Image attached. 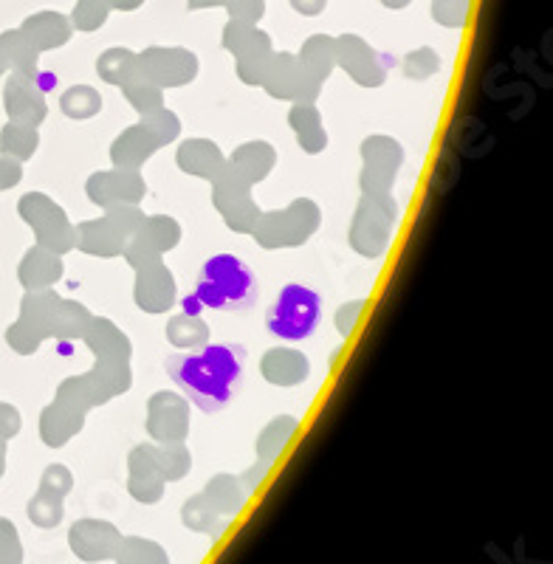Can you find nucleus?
<instances>
[{
    "instance_id": "nucleus-20",
    "label": "nucleus",
    "mask_w": 553,
    "mask_h": 564,
    "mask_svg": "<svg viewBox=\"0 0 553 564\" xmlns=\"http://www.w3.org/2000/svg\"><path fill=\"white\" fill-rule=\"evenodd\" d=\"M336 65L348 70L350 79L361 88H381L387 79V65L379 54L356 37H341L336 43Z\"/></svg>"
},
{
    "instance_id": "nucleus-18",
    "label": "nucleus",
    "mask_w": 553,
    "mask_h": 564,
    "mask_svg": "<svg viewBox=\"0 0 553 564\" xmlns=\"http://www.w3.org/2000/svg\"><path fill=\"white\" fill-rule=\"evenodd\" d=\"M175 276L167 265L150 263L135 269V282H133V300L135 308L144 311V314H167L175 305Z\"/></svg>"
},
{
    "instance_id": "nucleus-8",
    "label": "nucleus",
    "mask_w": 553,
    "mask_h": 564,
    "mask_svg": "<svg viewBox=\"0 0 553 564\" xmlns=\"http://www.w3.org/2000/svg\"><path fill=\"white\" fill-rule=\"evenodd\" d=\"M213 204L224 224L238 235H251L260 218V206L251 198V184L229 167V161L218 178H213Z\"/></svg>"
},
{
    "instance_id": "nucleus-40",
    "label": "nucleus",
    "mask_w": 553,
    "mask_h": 564,
    "mask_svg": "<svg viewBox=\"0 0 553 564\" xmlns=\"http://www.w3.org/2000/svg\"><path fill=\"white\" fill-rule=\"evenodd\" d=\"M59 108H63V113L68 119H90V116H97L102 110V97L90 85H74V88H68L63 94Z\"/></svg>"
},
{
    "instance_id": "nucleus-37",
    "label": "nucleus",
    "mask_w": 553,
    "mask_h": 564,
    "mask_svg": "<svg viewBox=\"0 0 553 564\" xmlns=\"http://www.w3.org/2000/svg\"><path fill=\"white\" fill-rule=\"evenodd\" d=\"M117 564H170L167 547L144 536H122L117 547Z\"/></svg>"
},
{
    "instance_id": "nucleus-6",
    "label": "nucleus",
    "mask_w": 553,
    "mask_h": 564,
    "mask_svg": "<svg viewBox=\"0 0 553 564\" xmlns=\"http://www.w3.org/2000/svg\"><path fill=\"white\" fill-rule=\"evenodd\" d=\"M322 300L316 291H311L308 285H300V282H291L280 291L276 302L265 314V325L274 336L285 341H303L314 334L316 322H319Z\"/></svg>"
},
{
    "instance_id": "nucleus-12",
    "label": "nucleus",
    "mask_w": 553,
    "mask_h": 564,
    "mask_svg": "<svg viewBox=\"0 0 553 564\" xmlns=\"http://www.w3.org/2000/svg\"><path fill=\"white\" fill-rule=\"evenodd\" d=\"M148 435L155 443H184L189 435L187 398L173 390H159L148 401Z\"/></svg>"
},
{
    "instance_id": "nucleus-48",
    "label": "nucleus",
    "mask_w": 553,
    "mask_h": 564,
    "mask_svg": "<svg viewBox=\"0 0 553 564\" xmlns=\"http://www.w3.org/2000/svg\"><path fill=\"white\" fill-rule=\"evenodd\" d=\"M365 305L367 300H354V302H345V305L336 311V330H339L341 336L354 334V327L359 325L361 314H365Z\"/></svg>"
},
{
    "instance_id": "nucleus-30",
    "label": "nucleus",
    "mask_w": 553,
    "mask_h": 564,
    "mask_svg": "<svg viewBox=\"0 0 553 564\" xmlns=\"http://www.w3.org/2000/svg\"><path fill=\"white\" fill-rule=\"evenodd\" d=\"M206 497V500L213 502L215 511L220 513V517H226V520H235L240 511H243L246 506V488L243 482H240V477L235 475H215L209 477V482L204 486V491H200Z\"/></svg>"
},
{
    "instance_id": "nucleus-16",
    "label": "nucleus",
    "mask_w": 553,
    "mask_h": 564,
    "mask_svg": "<svg viewBox=\"0 0 553 564\" xmlns=\"http://www.w3.org/2000/svg\"><path fill=\"white\" fill-rule=\"evenodd\" d=\"M119 542H122V531L113 522L94 520V517L77 520L68 531V547L74 551V556L88 564L110 562L117 556Z\"/></svg>"
},
{
    "instance_id": "nucleus-25",
    "label": "nucleus",
    "mask_w": 553,
    "mask_h": 564,
    "mask_svg": "<svg viewBox=\"0 0 553 564\" xmlns=\"http://www.w3.org/2000/svg\"><path fill=\"white\" fill-rule=\"evenodd\" d=\"M159 150L161 144L153 139V133L139 122L113 139V144H110V161H113L117 170H142L144 161L153 159Z\"/></svg>"
},
{
    "instance_id": "nucleus-22",
    "label": "nucleus",
    "mask_w": 553,
    "mask_h": 564,
    "mask_svg": "<svg viewBox=\"0 0 553 564\" xmlns=\"http://www.w3.org/2000/svg\"><path fill=\"white\" fill-rule=\"evenodd\" d=\"M260 372L274 387H300L308 381L311 361L303 350L294 347H271L260 359Z\"/></svg>"
},
{
    "instance_id": "nucleus-5",
    "label": "nucleus",
    "mask_w": 553,
    "mask_h": 564,
    "mask_svg": "<svg viewBox=\"0 0 553 564\" xmlns=\"http://www.w3.org/2000/svg\"><path fill=\"white\" fill-rule=\"evenodd\" d=\"M395 224H399V200L393 198V193H361L348 231L350 249L367 260H376L393 243Z\"/></svg>"
},
{
    "instance_id": "nucleus-23",
    "label": "nucleus",
    "mask_w": 553,
    "mask_h": 564,
    "mask_svg": "<svg viewBox=\"0 0 553 564\" xmlns=\"http://www.w3.org/2000/svg\"><path fill=\"white\" fill-rule=\"evenodd\" d=\"M175 164L184 175H193L200 181L218 178L220 170L226 167L224 150L209 139H187L181 141V148L175 150Z\"/></svg>"
},
{
    "instance_id": "nucleus-7",
    "label": "nucleus",
    "mask_w": 553,
    "mask_h": 564,
    "mask_svg": "<svg viewBox=\"0 0 553 564\" xmlns=\"http://www.w3.org/2000/svg\"><path fill=\"white\" fill-rule=\"evenodd\" d=\"M361 155V173L359 186L361 193H393L395 181H399L401 167H404V148L393 135L376 133L367 135L359 148Z\"/></svg>"
},
{
    "instance_id": "nucleus-1",
    "label": "nucleus",
    "mask_w": 553,
    "mask_h": 564,
    "mask_svg": "<svg viewBox=\"0 0 553 564\" xmlns=\"http://www.w3.org/2000/svg\"><path fill=\"white\" fill-rule=\"evenodd\" d=\"M170 379L200 412H220L232 404L243 376V347L204 345V352H178L167 359Z\"/></svg>"
},
{
    "instance_id": "nucleus-32",
    "label": "nucleus",
    "mask_w": 553,
    "mask_h": 564,
    "mask_svg": "<svg viewBox=\"0 0 553 564\" xmlns=\"http://www.w3.org/2000/svg\"><path fill=\"white\" fill-rule=\"evenodd\" d=\"M181 522H184L189 531L206 533V536L215 539L224 536L226 525H229V520L215 511L213 502L206 500L204 494H195V497H189V500L181 506Z\"/></svg>"
},
{
    "instance_id": "nucleus-15",
    "label": "nucleus",
    "mask_w": 553,
    "mask_h": 564,
    "mask_svg": "<svg viewBox=\"0 0 553 564\" xmlns=\"http://www.w3.org/2000/svg\"><path fill=\"white\" fill-rule=\"evenodd\" d=\"M224 45L238 57L240 83L251 85V88H260V83L265 77V68H269L271 57H274L269 40L260 32H251V29L229 26L226 29Z\"/></svg>"
},
{
    "instance_id": "nucleus-35",
    "label": "nucleus",
    "mask_w": 553,
    "mask_h": 564,
    "mask_svg": "<svg viewBox=\"0 0 553 564\" xmlns=\"http://www.w3.org/2000/svg\"><path fill=\"white\" fill-rule=\"evenodd\" d=\"M167 341L178 350H198L209 345V325L195 314H178L167 322Z\"/></svg>"
},
{
    "instance_id": "nucleus-21",
    "label": "nucleus",
    "mask_w": 553,
    "mask_h": 564,
    "mask_svg": "<svg viewBox=\"0 0 553 564\" xmlns=\"http://www.w3.org/2000/svg\"><path fill=\"white\" fill-rule=\"evenodd\" d=\"M128 240V235H124L108 215L94 220H83V224L74 226V249L85 251V254L90 257H102V260L122 257Z\"/></svg>"
},
{
    "instance_id": "nucleus-13",
    "label": "nucleus",
    "mask_w": 553,
    "mask_h": 564,
    "mask_svg": "<svg viewBox=\"0 0 553 564\" xmlns=\"http://www.w3.org/2000/svg\"><path fill=\"white\" fill-rule=\"evenodd\" d=\"M139 70L161 90L184 88L198 77V59L184 48H148L142 57H135Z\"/></svg>"
},
{
    "instance_id": "nucleus-24",
    "label": "nucleus",
    "mask_w": 553,
    "mask_h": 564,
    "mask_svg": "<svg viewBox=\"0 0 553 564\" xmlns=\"http://www.w3.org/2000/svg\"><path fill=\"white\" fill-rule=\"evenodd\" d=\"M83 339L97 361H130V356H133V341L128 339V334L117 322L105 319V316L90 319Z\"/></svg>"
},
{
    "instance_id": "nucleus-28",
    "label": "nucleus",
    "mask_w": 553,
    "mask_h": 564,
    "mask_svg": "<svg viewBox=\"0 0 553 564\" xmlns=\"http://www.w3.org/2000/svg\"><path fill=\"white\" fill-rule=\"evenodd\" d=\"M289 124L300 148L308 155H319L328 150V130L322 124V113L314 102H294V108L289 110Z\"/></svg>"
},
{
    "instance_id": "nucleus-39",
    "label": "nucleus",
    "mask_w": 553,
    "mask_h": 564,
    "mask_svg": "<svg viewBox=\"0 0 553 564\" xmlns=\"http://www.w3.org/2000/svg\"><path fill=\"white\" fill-rule=\"evenodd\" d=\"M122 90H124V99L130 102V108H133L139 116L150 113V110L164 105V90H161L155 83H150L139 68H135L133 77L122 85Z\"/></svg>"
},
{
    "instance_id": "nucleus-4",
    "label": "nucleus",
    "mask_w": 553,
    "mask_h": 564,
    "mask_svg": "<svg viewBox=\"0 0 553 564\" xmlns=\"http://www.w3.org/2000/svg\"><path fill=\"white\" fill-rule=\"evenodd\" d=\"M130 387H133L130 361H97L94 370L65 379L57 387V401L88 415L90 410H97V406H105L113 398L124 395Z\"/></svg>"
},
{
    "instance_id": "nucleus-3",
    "label": "nucleus",
    "mask_w": 553,
    "mask_h": 564,
    "mask_svg": "<svg viewBox=\"0 0 553 564\" xmlns=\"http://www.w3.org/2000/svg\"><path fill=\"white\" fill-rule=\"evenodd\" d=\"M322 224V209L316 200L296 198L285 209L260 212L258 224L251 229V238L260 249H296L305 246L316 235Z\"/></svg>"
},
{
    "instance_id": "nucleus-41",
    "label": "nucleus",
    "mask_w": 553,
    "mask_h": 564,
    "mask_svg": "<svg viewBox=\"0 0 553 564\" xmlns=\"http://www.w3.org/2000/svg\"><path fill=\"white\" fill-rule=\"evenodd\" d=\"M135 68H139L135 54H130L128 48H110V52H105L97 63L99 77L108 85H117V88H122V85L133 77Z\"/></svg>"
},
{
    "instance_id": "nucleus-52",
    "label": "nucleus",
    "mask_w": 553,
    "mask_h": 564,
    "mask_svg": "<svg viewBox=\"0 0 553 564\" xmlns=\"http://www.w3.org/2000/svg\"><path fill=\"white\" fill-rule=\"evenodd\" d=\"M200 308H204V305H200V302L195 300V294L189 296V300H184V314H195V316H198Z\"/></svg>"
},
{
    "instance_id": "nucleus-9",
    "label": "nucleus",
    "mask_w": 553,
    "mask_h": 564,
    "mask_svg": "<svg viewBox=\"0 0 553 564\" xmlns=\"http://www.w3.org/2000/svg\"><path fill=\"white\" fill-rule=\"evenodd\" d=\"M20 215L34 226L40 246L57 251L59 257L74 249V224L68 220L65 209L45 198L43 193H32L20 200Z\"/></svg>"
},
{
    "instance_id": "nucleus-19",
    "label": "nucleus",
    "mask_w": 553,
    "mask_h": 564,
    "mask_svg": "<svg viewBox=\"0 0 553 564\" xmlns=\"http://www.w3.org/2000/svg\"><path fill=\"white\" fill-rule=\"evenodd\" d=\"M167 480L161 477L153 457V443H139L128 455V494L142 506H155L164 500Z\"/></svg>"
},
{
    "instance_id": "nucleus-50",
    "label": "nucleus",
    "mask_w": 553,
    "mask_h": 564,
    "mask_svg": "<svg viewBox=\"0 0 553 564\" xmlns=\"http://www.w3.org/2000/svg\"><path fill=\"white\" fill-rule=\"evenodd\" d=\"M269 468H271V463L258 460V463H254V466L249 468V471H246V475H240V482H243L246 494H254L260 486H263L265 475H269Z\"/></svg>"
},
{
    "instance_id": "nucleus-42",
    "label": "nucleus",
    "mask_w": 553,
    "mask_h": 564,
    "mask_svg": "<svg viewBox=\"0 0 553 564\" xmlns=\"http://www.w3.org/2000/svg\"><path fill=\"white\" fill-rule=\"evenodd\" d=\"M63 502L65 497H59V494L52 491V488L40 486L37 497L29 502V520H32L37 528H57L65 517Z\"/></svg>"
},
{
    "instance_id": "nucleus-33",
    "label": "nucleus",
    "mask_w": 553,
    "mask_h": 564,
    "mask_svg": "<svg viewBox=\"0 0 553 564\" xmlns=\"http://www.w3.org/2000/svg\"><path fill=\"white\" fill-rule=\"evenodd\" d=\"M90 319H94V314H90L88 308H85L83 302L77 300H63L59 296L57 305H54V316H52V336L54 339H83L85 330H88Z\"/></svg>"
},
{
    "instance_id": "nucleus-17",
    "label": "nucleus",
    "mask_w": 553,
    "mask_h": 564,
    "mask_svg": "<svg viewBox=\"0 0 553 564\" xmlns=\"http://www.w3.org/2000/svg\"><path fill=\"white\" fill-rule=\"evenodd\" d=\"M57 300L59 296L48 289L26 296V302H23V319L14 325L12 336H9L20 352H34L40 341L52 336V316Z\"/></svg>"
},
{
    "instance_id": "nucleus-47",
    "label": "nucleus",
    "mask_w": 553,
    "mask_h": 564,
    "mask_svg": "<svg viewBox=\"0 0 553 564\" xmlns=\"http://www.w3.org/2000/svg\"><path fill=\"white\" fill-rule=\"evenodd\" d=\"M0 564H23V545L9 520H0Z\"/></svg>"
},
{
    "instance_id": "nucleus-38",
    "label": "nucleus",
    "mask_w": 553,
    "mask_h": 564,
    "mask_svg": "<svg viewBox=\"0 0 553 564\" xmlns=\"http://www.w3.org/2000/svg\"><path fill=\"white\" fill-rule=\"evenodd\" d=\"M300 63L308 70V77L316 79L319 85H325V79L330 77V70L336 65V43L328 37H314L305 43L303 54H300Z\"/></svg>"
},
{
    "instance_id": "nucleus-45",
    "label": "nucleus",
    "mask_w": 553,
    "mask_h": 564,
    "mask_svg": "<svg viewBox=\"0 0 553 564\" xmlns=\"http://www.w3.org/2000/svg\"><path fill=\"white\" fill-rule=\"evenodd\" d=\"M37 144H40V135L32 124H18V128H9V133L3 135V148H9L14 155H20V159H29V155H34Z\"/></svg>"
},
{
    "instance_id": "nucleus-26",
    "label": "nucleus",
    "mask_w": 553,
    "mask_h": 564,
    "mask_svg": "<svg viewBox=\"0 0 553 564\" xmlns=\"http://www.w3.org/2000/svg\"><path fill=\"white\" fill-rule=\"evenodd\" d=\"M226 161H229V167H232L240 178L249 181V184L254 186L274 173L276 150L271 148L269 141L254 139L240 144V148L232 153V159H226Z\"/></svg>"
},
{
    "instance_id": "nucleus-43",
    "label": "nucleus",
    "mask_w": 553,
    "mask_h": 564,
    "mask_svg": "<svg viewBox=\"0 0 553 564\" xmlns=\"http://www.w3.org/2000/svg\"><path fill=\"white\" fill-rule=\"evenodd\" d=\"M142 124L150 130V133H153V139L159 141L161 148H164V144H173L181 133V119L173 113V110L164 108V105L155 110H150V113H144Z\"/></svg>"
},
{
    "instance_id": "nucleus-29",
    "label": "nucleus",
    "mask_w": 553,
    "mask_h": 564,
    "mask_svg": "<svg viewBox=\"0 0 553 564\" xmlns=\"http://www.w3.org/2000/svg\"><path fill=\"white\" fill-rule=\"evenodd\" d=\"M63 257H59L57 251L45 249V246H37V249L29 251L23 265H20V280H23V285L32 291L52 289L54 282L63 280Z\"/></svg>"
},
{
    "instance_id": "nucleus-27",
    "label": "nucleus",
    "mask_w": 553,
    "mask_h": 564,
    "mask_svg": "<svg viewBox=\"0 0 553 564\" xmlns=\"http://www.w3.org/2000/svg\"><path fill=\"white\" fill-rule=\"evenodd\" d=\"M83 426H85L83 412L72 410V406L63 404V401H54L52 406H45L43 417H40V435H43L45 446H52V449L65 446L74 435L83 432Z\"/></svg>"
},
{
    "instance_id": "nucleus-2",
    "label": "nucleus",
    "mask_w": 553,
    "mask_h": 564,
    "mask_svg": "<svg viewBox=\"0 0 553 564\" xmlns=\"http://www.w3.org/2000/svg\"><path fill=\"white\" fill-rule=\"evenodd\" d=\"M195 300L213 311H246L258 300V282L240 257H209L198 274Z\"/></svg>"
},
{
    "instance_id": "nucleus-10",
    "label": "nucleus",
    "mask_w": 553,
    "mask_h": 564,
    "mask_svg": "<svg viewBox=\"0 0 553 564\" xmlns=\"http://www.w3.org/2000/svg\"><path fill=\"white\" fill-rule=\"evenodd\" d=\"M184 231L181 224L170 215H153V218H144V224L139 226L133 238L124 246L122 257L128 260L130 269H142V265L159 263L161 254L173 251L181 243Z\"/></svg>"
},
{
    "instance_id": "nucleus-36",
    "label": "nucleus",
    "mask_w": 553,
    "mask_h": 564,
    "mask_svg": "<svg viewBox=\"0 0 553 564\" xmlns=\"http://www.w3.org/2000/svg\"><path fill=\"white\" fill-rule=\"evenodd\" d=\"M153 457L161 477L167 482L184 480L193 468V455H189L187 443H153Z\"/></svg>"
},
{
    "instance_id": "nucleus-14",
    "label": "nucleus",
    "mask_w": 553,
    "mask_h": 564,
    "mask_svg": "<svg viewBox=\"0 0 553 564\" xmlns=\"http://www.w3.org/2000/svg\"><path fill=\"white\" fill-rule=\"evenodd\" d=\"M85 193H88L90 204L102 206H122V204H142L148 195V184H144L139 170H105V173H94L85 181Z\"/></svg>"
},
{
    "instance_id": "nucleus-46",
    "label": "nucleus",
    "mask_w": 553,
    "mask_h": 564,
    "mask_svg": "<svg viewBox=\"0 0 553 564\" xmlns=\"http://www.w3.org/2000/svg\"><path fill=\"white\" fill-rule=\"evenodd\" d=\"M105 215H108V218L113 220V224H117L119 229H122L124 235H128V238H133L135 231H139V226L144 224V218H148V215H144V212L139 209V204L108 206V209H105Z\"/></svg>"
},
{
    "instance_id": "nucleus-49",
    "label": "nucleus",
    "mask_w": 553,
    "mask_h": 564,
    "mask_svg": "<svg viewBox=\"0 0 553 564\" xmlns=\"http://www.w3.org/2000/svg\"><path fill=\"white\" fill-rule=\"evenodd\" d=\"M40 486L52 488V491H57L59 497H68V494L74 491V475L65 466H52V468H45L43 482H40Z\"/></svg>"
},
{
    "instance_id": "nucleus-51",
    "label": "nucleus",
    "mask_w": 553,
    "mask_h": 564,
    "mask_svg": "<svg viewBox=\"0 0 553 564\" xmlns=\"http://www.w3.org/2000/svg\"><path fill=\"white\" fill-rule=\"evenodd\" d=\"M0 178H3V184H14L20 178L18 164H0Z\"/></svg>"
},
{
    "instance_id": "nucleus-34",
    "label": "nucleus",
    "mask_w": 553,
    "mask_h": 564,
    "mask_svg": "<svg viewBox=\"0 0 553 564\" xmlns=\"http://www.w3.org/2000/svg\"><path fill=\"white\" fill-rule=\"evenodd\" d=\"M9 110L12 116H18L20 122L26 124H40L45 119V102L43 90L37 88L34 79H14L12 88H9Z\"/></svg>"
},
{
    "instance_id": "nucleus-44",
    "label": "nucleus",
    "mask_w": 553,
    "mask_h": 564,
    "mask_svg": "<svg viewBox=\"0 0 553 564\" xmlns=\"http://www.w3.org/2000/svg\"><path fill=\"white\" fill-rule=\"evenodd\" d=\"M437 68H441V57H437V52H432V48H419V52L406 54L404 59L406 79H415V83L430 79Z\"/></svg>"
},
{
    "instance_id": "nucleus-11",
    "label": "nucleus",
    "mask_w": 553,
    "mask_h": 564,
    "mask_svg": "<svg viewBox=\"0 0 553 564\" xmlns=\"http://www.w3.org/2000/svg\"><path fill=\"white\" fill-rule=\"evenodd\" d=\"M260 88L271 99H283V102H316L322 94V85L308 77V70L303 68V63L294 54L271 57Z\"/></svg>"
},
{
    "instance_id": "nucleus-31",
    "label": "nucleus",
    "mask_w": 553,
    "mask_h": 564,
    "mask_svg": "<svg viewBox=\"0 0 553 564\" xmlns=\"http://www.w3.org/2000/svg\"><path fill=\"white\" fill-rule=\"evenodd\" d=\"M300 430V421L294 415H276L265 423L260 430L258 443H254V452H258V460L274 463L276 457L283 455L285 446L291 443V437Z\"/></svg>"
}]
</instances>
